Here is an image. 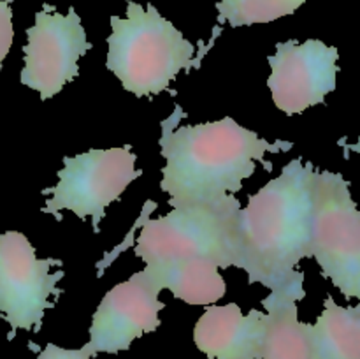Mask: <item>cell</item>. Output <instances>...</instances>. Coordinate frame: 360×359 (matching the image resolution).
Masks as SVG:
<instances>
[{
    "instance_id": "cell-10",
    "label": "cell",
    "mask_w": 360,
    "mask_h": 359,
    "mask_svg": "<svg viewBox=\"0 0 360 359\" xmlns=\"http://www.w3.org/2000/svg\"><path fill=\"white\" fill-rule=\"evenodd\" d=\"M162 289L144 271L115 285L95 310L86 348L91 355L98 352L118 354L129 351L132 341L160 326L158 312L164 303L158 299Z\"/></svg>"
},
{
    "instance_id": "cell-5",
    "label": "cell",
    "mask_w": 360,
    "mask_h": 359,
    "mask_svg": "<svg viewBox=\"0 0 360 359\" xmlns=\"http://www.w3.org/2000/svg\"><path fill=\"white\" fill-rule=\"evenodd\" d=\"M311 257L345 298L360 301V210L340 172L313 176Z\"/></svg>"
},
{
    "instance_id": "cell-18",
    "label": "cell",
    "mask_w": 360,
    "mask_h": 359,
    "mask_svg": "<svg viewBox=\"0 0 360 359\" xmlns=\"http://www.w3.org/2000/svg\"><path fill=\"white\" fill-rule=\"evenodd\" d=\"M355 310H357V312H359V315H360V303H359L357 306H355Z\"/></svg>"
},
{
    "instance_id": "cell-14",
    "label": "cell",
    "mask_w": 360,
    "mask_h": 359,
    "mask_svg": "<svg viewBox=\"0 0 360 359\" xmlns=\"http://www.w3.org/2000/svg\"><path fill=\"white\" fill-rule=\"evenodd\" d=\"M306 0H220L217 4L218 23L231 27L271 23L278 18L294 14Z\"/></svg>"
},
{
    "instance_id": "cell-12",
    "label": "cell",
    "mask_w": 360,
    "mask_h": 359,
    "mask_svg": "<svg viewBox=\"0 0 360 359\" xmlns=\"http://www.w3.org/2000/svg\"><path fill=\"white\" fill-rule=\"evenodd\" d=\"M304 296V287H290L269 291L264 298L267 333L262 359H313L309 324L301 322L297 315V301Z\"/></svg>"
},
{
    "instance_id": "cell-7",
    "label": "cell",
    "mask_w": 360,
    "mask_h": 359,
    "mask_svg": "<svg viewBox=\"0 0 360 359\" xmlns=\"http://www.w3.org/2000/svg\"><path fill=\"white\" fill-rule=\"evenodd\" d=\"M58 259H39L32 243L18 231L0 234V313L9 322L11 334L18 329H39L42 317L51 308L49 296H58L56 284L63 271Z\"/></svg>"
},
{
    "instance_id": "cell-6",
    "label": "cell",
    "mask_w": 360,
    "mask_h": 359,
    "mask_svg": "<svg viewBox=\"0 0 360 359\" xmlns=\"http://www.w3.org/2000/svg\"><path fill=\"white\" fill-rule=\"evenodd\" d=\"M136 160L130 146L90 150L65 157L58 171V183L42 211L60 217V211L69 210L79 218L91 217L94 231L98 232L105 208L143 175L141 169H136Z\"/></svg>"
},
{
    "instance_id": "cell-4",
    "label": "cell",
    "mask_w": 360,
    "mask_h": 359,
    "mask_svg": "<svg viewBox=\"0 0 360 359\" xmlns=\"http://www.w3.org/2000/svg\"><path fill=\"white\" fill-rule=\"evenodd\" d=\"M108 69L137 97L169 90L181 70L195 65V48L157 7L127 2V16H111Z\"/></svg>"
},
{
    "instance_id": "cell-9",
    "label": "cell",
    "mask_w": 360,
    "mask_h": 359,
    "mask_svg": "<svg viewBox=\"0 0 360 359\" xmlns=\"http://www.w3.org/2000/svg\"><path fill=\"white\" fill-rule=\"evenodd\" d=\"M338 58L334 46L309 39L278 42L276 53L267 58L271 76L267 80L273 101L287 115H299L326 101V95L336 88Z\"/></svg>"
},
{
    "instance_id": "cell-16",
    "label": "cell",
    "mask_w": 360,
    "mask_h": 359,
    "mask_svg": "<svg viewBox=\"0 0 360 359\" xmlns=\"http://www.w3.org/2000/svg\"><path fill=\"white\" fill-rule=\"evenodd\" d=\"M37 359H91V352L86 345L81 348H62L58 345L48 344Z\"/></svg>"
},
{
    "instance_id": "cell-11",
    "label": "cell",
    "mask_w": 360,
    "mask_h": 359,
    "mask_svg": "<svg viewBox=\"0 0 360 359\" xmlns=\"http://www.w3.org/2000/svg\"><path fill=\"white\" fill-rule=\"evenodd\" d=\"M267 317L260 310L243 315L236 303L206 306L193 329L197 348L207 359H262Z\"/></svg>"
},
{
    "instance_id": "cell-15",
    "label": "cell",
    "mask_w": 360,
    "mask_h": 359,
    "mask_svg": "<svg viewBox=\"0 0 360 359\" xmlns=\"http://www.w3.org/2000/svg\"><path fill=\"white\" fill-rule=\"evenodd\" d=\"M13 9L11 0H0V69H2L4 58L13 46Z\"/></svg>"
},
{
    "instance_id": "cell-17",
    "label": "cell",
    "mask_w": 360,
    "mask_h": 359,
    "mask_svg": "<svg viewBox=\"0 0 360 359\" xmlns=\"http://www.w3.org/2000/svg\"><path fill=\"white\" fill-rule=\"evenodd\" d=\"M341 146H345V150H347V155H348V151H355V153H360V137H359V141L355 144H345V143H340Z\"/></svg>"
},
{
    "instance_id": "cell-3",
    "label": "cell",
    "mask_w": 360,
    "mask_h": 359,
    "mask_svg": "<svg viewBox=\"0 0 360 359\" xmlns=\"http://www.w3.org/2000/svg\"><path fill=\"white\" fill-rule=\"evenodd\" d=\"M313 176L311 162L294 158L239 210L238 267L246 271L250 284H262L269 291L304 287L297 264L311 257Z\"/></svg>"
},
{
    "instance_id": "cell-13",
    "label": "cell",
    "mask_w": 360,
    "mask_h": 359,
    "mask_svg": "<svg viewBox=\"0 0 360 359\" xmlns=\"http://www.w3.org/2000/svg\"><path fill=\"white\" fill-rule=\"evenodd\" d=\"M322 315L309 324L313 359H360V315L355 306L345 308L333 298L323 303Z\"/></svg>"
},
{
    "instance_id": "cell-1",
    "label": "cell",
    "mask_w": 360,
    "mask_h": 359,
    "mask_svg": "<svg viewBox=\"0 0 360 359\" xmlns=\"http://www.w3.org/2000/svg\"><path fill=\"white\" fill-rule=\"evenodd\" d=\"M236 196L214 206L172 208L143 224L136 256L144 273L164 291L188 305L210 306L225 296L220 267H238Z\"/></svg>"
},
{
    "instance_id": "cell-2",
    "label": "cell",
    "mask_w": 360,
    "mask_h": 359,
    "mask_svg": "<svg viewBox=\"0 0 360 359\" xmlns=\"http://www.w3.org/2000/svg\"><path fill=\"white\" fill-rule=\"evenodd\" d=\"M185 116L181 108L162 122L160 148L165 165L160 189L169 194L172 208L214 206L239 192L243 180L255 172V162L266 153H285L294 143L278 139L269 143L253 130L225 116L218 122L185 125L174 129V122Z\"/></svg>"
},
{
    "instance_id": "cell-8",
    "label": "cell",
    "mask_w": 360,
    "mask_h": 359,
    "mask_svg": "<svg viewBox=\"0 0 360 359\" xmlns=\"http://www.w3.org/2000/svg\"><path fill=\"white\" fill-rule=\"evenodd\" d=\"M27 37L21 83L39 92L46 101L76 80L79 74L77 62L91 44L74 7L67 14H60L44 6L35 14V23L27 30Z\"/></svg>"
}]
</instances>
